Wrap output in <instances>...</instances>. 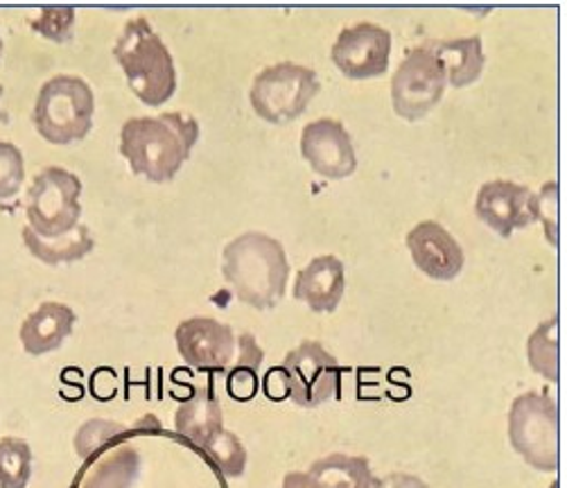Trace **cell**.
<instances>
[{
  "instance_id": "obj_1",
  "label": "cell",
  "mask_w": 567,
  "mask_h": 488,
  "mask_svg": "<svg viewBox=\"0 0 567 488\" xmlns=\"http://www.w3.org/2000/svg\"><path fill=\"white\" fill-rule=\"evenodd\" d=\"M199 141V123L184 112L130 118L121 129V154L136 177L167 184L177 177Z\"/></svg>"
},
{
  "instance_id": "obj_2",
  "label": "cell",
  "mask_w": 567,
  "mask_h": 488,
  "mask_svg": "<svg viewBox=\"0 0 567 488\" xmlns=\"http://www.w3.org/2000/svg\"><path fill=\"white\" fill-rule=\"evenodd\" d=\"M221 277L240 303L271 310L286 297L290 260L276 238L262 231H247L224 247Z\"/></svg>"
},
{
  "instance_id": "obj_3",
  "label": "cell",
  "mask_w": 567,
  "mask_h": 488,
  "mask_svg": "<svg viewBox=\"0 0 567 488\" xmlns=\"http://www.w3.org/2000/svg\"><path fill=\"white\" fill-rule=\"evenodd\" d=\"M132 93L147 106L158 108L177 91V69L167 45L143 17L130 19L113 45Z\"/></svg>"
},
{
  "instance_id": "obj_4",
  "label": "cell",
  "mask_w": 567,
  "mask_h": 488,
  "mask_svg": "<svg viewBox=\"0 0 567 488\" xmlns=\"http://www.w3.org/2000/svg\"><path fill=\"white\" fill-rule=\"evenodd\" d=\"M95 95L89 82L78 75H54L39 89L32 123L50 145H73L84 141L93 127Z\"/></svg>"
},
{
  "instance_id": "obj_5",
  "label": "cell",
  "mask_w": 567,
  "mask_h": 488,
  "mask_svg": "<svg viewBox=\"0 0 567 488\" xmlns=\"http://www.w3.org/2000/svg\"><path fill=\"white\" fill-rule=\"evenodd\" d=\"M558 403L545 392L520 394L508 409V444L527 466L540 473L558 470Z\"/></svg>"
},
{
  "instance_id": "obj_6",
  "label": "cell",
  "mask_w": 567,
  "mask_h": 488,
  "mask_svg": "<svg viewBox=\"0 0 567 488\" xmlns=\"http://www.w3.org/2000/svg\"><path fill=\"white\" fill-rule=\"evenodd\" d=\"M321 84L312 69L280 62L262 69L251 84L249 102L258 118L269 125H286L306 114L310 102L319 95Z\"/></svg>"
},
{
  "instance_id": "obj_7",
  "label": "cell",
  "mask_w": 567,
  "mask_h": 488,
  "mask_svg": "<svg viewBox=\"0 0 567 488\" xmlns=\"http://www.w3.org/2000/svg\"><path fill=\"white\" fill-rule=\"evenodd\" d=\"M82 179L66 168H45L28 190V229L39 238L52 240L69 236L80 227Z\"/></svg>"
},
{
  "instance_id": "obj_8",
  "label": "cell",
  "mask_w": 567,
  "mask_h": 488,
  "mask_svg": "<svg viewBox=\"0 0 567 488\" xmlns=\"http://www.w3.org/2000/svg\"><path fill=\"white\" fill-rule=\"evenodd\" d=\"M447 80L436 54L421 43L408 50L391 77V104L395 116L408 123L423 121L443 100Z\"/></svg>"
},
{
  "instance_id": "obj_9",
  "label": "cell",
  "mask_w": 567,
  "mask_h": 488,
  "mask_svg": "<svg viewBox=\"0 0 567 488\" xmlns=\"http://www.w3.org/2000/svg\"><path fill=\"white\" fill-rule=\"evenodd\" d=\"M280 366L288 375L290 398L299 407L315 409L342 396V364L319 342H301L286 355Z\"/></svg>"
},
{
  "instance_id": "obj_10",
  "label": "cell",
  "mask_w": 567,
  "mask_h": 488,
  "mask_svg": "<svg viewBox=\"0 0 567 488\" xmlns=\"http://www.w3.org/2000/svg\"><path fill=\"white\" fill-rule=\"evenodd\" d=\"M330 60L349 80H375L389 71L391 32L375 23H358L339 32Z\"/></svg>"
},
{
  "instance_id": "obj_11",
  "label": "cell",
  "mask_w": 567,
  "mask_h": 488,
  "mask_svg": "<svg viewBox=\"0 0 567 488\" xmlns=\"http://www.w3.org/2000/svg\"><path fill=\"white\" fill-rule=\"evenodd\" d=\"M177 351L182 360L206 373H224L231 366L238 340L229 323H221L210 316H190L177 325L175 333Z\"/></svg>"
},
{
  "instance_id": "obj_12",
  "label": "cell",
  "mask_w": 567,
  "mask_h": 488,
  "mask_svg": "<svg viewBox=\"0 0 567 488\" xmlns=\"http://www.w3.org/2000/svg\"><path fill=\"white\" fill-rule=\"evenodd\" d=\"M301 156L319 177L330 181L347 179L358 170L353 138L344 123L334 118H319L303 127Z\"/></svg>"
},
{
  "instance_id": "obj_13",
  "label": "cell",
  "mask_w": 567,
  "mask_h": 488,
  "mask_svg": "<svg viewBox=\"0 0 567 488\" xmlns=\"http://www.w3.org/2000/svg\"><path fill=\"white\" fill-rule=\"evenodd\" d=\"M532 190L516 181L495 179L486 181L475 199V215L499 238H512L514 231L527 229L532 220Z\"/></svg>"
},
{
  "instance_id": "obj_14",
  "label": "cell",
  "mask_w": 567,
  "mask_h": 488,
  "mask_svg": "<svg viewBox=\"0 0 567 488\" xmlns=\"http://www.w3.org/2000/svg\"><path fill=\"white\" fill-rule=\"evenodd\" d=\"M408 249L419 271L432 281H455L466 262L455 236L434 220H425L408 233Z\"/></svg>"
},
{
  "instance_id": "obj_15",
  "label": "cell",
  "mask_w": 567,
  "mask_h": 488,
  "mask_svg": "<svg viewBox=\"0 0 567 488\" xmlns=\"http://www.w3.org/2000/svg\"><path fill=\"white\" fill-rule=\"evenodd\" d=\"M347 294V267L332 253L312 258L295 279L292 297L312 312H334Z\"/></svg>"
},
{
  "instance_id": "obj_16",
  "label": "cell",
  "mask_w": 567,
  "mask_h": 488,
  "mask_svg": "<svg viewBox=\"0 0 567 488\" xmlns=\"http://www.w3.org/2000/svg\"><path fill=\"white\" fill-rule=\"evenodd\" d=\"M373 479L369 459L332 453L317 459L308 470L288 473L282 488H371Z\"/></svg>"
},
{
  "instance_id": "obj_17",
  "label": "cell",
  "mask_w": 567,
  "mask_h": 488,
  "mask_svg": "<svg viewBox=\"0 0 567 488\" xmlns=\"http://www.w3.org/2000/svg\"><path fill=\"white\" fill-rule=\"evenodd\" d=\"M75 310L60 301H45L34 312L25 316L19 331V340L23 344V351L39 357L48 355L73 335L75 331Z\"/></svg>"
},
{
  "instance_id": "obj_18",
  "label": "cell",
  "mask_w": 567,
  "mask_h": 488,
  "mask_svg": "<svg viewBox=\"0 0 567 488\" xmlns=\"http://www.w3.org/2000/svg\"><path fill=\"white\" fill-rule=\"evenodd\" d=\"M425 43L443 64L445 80L452 89H466L482 77L486 58L477 34L460 39H430Z\"/></svg>"
},
{
  "instance_id": "obj_19",
  "label": "cell",
  "mask_w": 567,
  "mask_h": 488,
  "mask_svg": "<svg viewBox=\"0 0 567 488\" xmlns=\"http://www.w3.org/2000/svg\"><path fill=\"white\" fill-rule=\"evenodd\" d=\"M175 429L177 434L193 444L199 453L206 448V444L217 437L224 429V416L221 405L210 387L197 390L190 398H186L177 412H175Z\"/></svg>"
},
{
  "instance_id": "obj_20",
  "label": "cell",
  "mask_w": 567,
  "mask_h": 488,
  "mask_svg": "<svg viewBox=\"0 0 567 488\" xmlns=\"http://www.w3.org/2000/svg\"><path fill=\"white\" fill-rule=\"evenodd\" d=\"M23 236V245L28 247V251L50 264V267H56V264H69V262H78L82 258H86L93 249H95V238L91 233L89 227L80 225L75 231H71L69 236H62V238H52V240H45V238H39L37 233H32L28 227H23L21 231Z\"/></svg>"
},
{
  "instance_id": "obj_21",
  "label": "cell",
  "mask_w": 567,
  "mask_h": 488,
  "mask_svg": "<svg viewBox=\"0 0 567 488\" xmlns=\"http://www.w3.org/2000/svg\"><path fill=\"white\" fill-rule=\"evenodd\" d=\"M527 362L534 373L556 385L560 380V321L554 314L540 321L527 340Z\"/></svg>"
},
{
  "instance_id": "obj_22",
  "label": "cell",
  "mask_w": 567,
  "mask_h": 488,
  "mask_svg": "<svg viewBox=\"0 0 567 488\" xmlns=\"http://www.w3.org/2000/svg\"><path fill=\"white\" fill-rule=\"evenodd\" d=\"M32 477V448L19 437L0 439V488H28Z\"/></svg>"
},
{
  "instance_id": "obj_23",
  "label": "cell",
  "mask_w": 567,
  "mask_h": 488,
  "mask_svg": "<svg viewBox=\"0 0 567 488\" xmlns=\"http://www.w3.org/2000/svg\"><path fill=\"white\" fill-rule=\"evenodd\" d=\"M204 457L213 464V468L224 477H243L247 468V450L238 434L221 429L202 450Z\"/></svg>"
},
{
  "instance_id": "obj_24",
  "label": "cell",
  "mask_w": 567,
  "mask_h": 488,
  "mask_svg": "<svg viewBox=\"0 0 567 488\" xmlns=\"http://www.w3.org/2000/svg\"><path fill=\"white\" fill-rule=\"evenodd\" d=\"M23 181H25L23 152L10 141H0V201L19 195Z\"/></svg>"
},
{
  "instance_id": "obj_25",
  "label": "cell",
  "mask_w": 567,
  "mask_h": 488,
  "mask_svg": "<svg viewBox=\"0 0 567 488\" xmlns=\"http://www.w3.org/2000/svg\"><path fill=\"white\" fill-rule=\"evenodd\" d=\"M34 32L52 43H66L73 37L75 10L73 8H43L37 19H30Z\"/></svg>"
},
{
  "instance_id": "obj_26",
  "label": "cell",
  "mask_w": 567,
  "mask_h": 488,
  "mask_svg": "<svg viewBox=\"0 0 567 488\" xmlns=\"http://www.w3.org/2000/svg\"><path fill=\"white\" fill-rule=\"evenodd\" d=\"M529 210H532V220L543 225L547 240L556 247L558 245V184L549 181L536 195H532Z\"/></svg>"
},
{
  "instance_id": "obj_27",
  "label": "cell",
  "mask_w": 567,
  "mask_h": 488,
  "mask_svg": "<svg viewBox=\"0 0 567 488\" xmlns=\"http://www.w3.org/2000/svg\"><path fill=\"white\" fill-rule=\"evenodd\" d=\"M260 387V380H258V368L254 366H243L236 364L229 373V380H226V390H229L231 398L247 403L258 394Z\"/></svg>"
},
{
  "instance_id": "obj_28",
  "label": "cell",
  "mask_w": 567,
  "mask_h": 488,
  "mask_svg": "<svg viewBox=\"0 0 567 488\" xmlns=\"http://www.w3.org/2000/svg\"><path fill=\"white\" fill-rule=\"evenodd\" d=\"M262 387H265V394H267V398H269V401L280 403V401H288V398H290L288 375H286V371H282V366H278V368H269V371H267Z\"/></svg>"
},
{
  "instance_id": "obj_29",
  "label": "cell",
  "mask_w": 567,
  "mask_h": 488,
  "mask_svg": "<svg viewBox=\"0 0 567 488\" xmlns=\"http://www.w3.org/2000/svg\"><path fill=\"white\" fill-rule=\"evenodd\" d=\"M371 488H430L421 477L410 473H389L380 479H373Z\"/></svg>"
},
{
  "instance_id": "obj_30",
  "label": "cell",
  "mask_w": 567,
  "mask_h": 488,
  "mask_svg": "<svg viewBox=\"0 0 567 488\" xmlns=\"http://www.w3.org/2000/svg\"><path fill=\"white\" fill-rule=\"evenodd\" d=\"M3 95H6V86L0 84V97H3ZM0 123H3V125H10V114L6 112L3 106H0Z\"/></svg>"
},
{
  "instance_id": "obj_31",
  "label": "cell",
  "mask_w": 567,
  "mask_h": 488,
  "mask_svg": "<svg viewBox=\"0 0 567 488\" xmlns=\"http://www.w3.org/2000/svg\"><path fill=\"white\" fill-rule=\"evenodd\" d=\"M3 48H6V43H3V37H0V54H3Z\"/></svg>"
},
{
  "instance_id": "obj_32",
  "label": "cell",
  "mask_w": 567,
  "mask_h": 488,
  "mask_svg": "<svg viewBox=\"0 0 567 488\" xmlns=\"http://www.w3.org/2000/svg\"><path fill=\"white\" fill-rule=\"evenodd\" d=\"M549 488H560V484H558V481H554Z\"/></svg>"
}]
</instances>
